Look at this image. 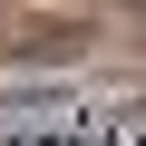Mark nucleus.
I'll list each match as a JSON object with an SVG mask.
<instances>
[{"mask_svg":"<svg viewBox=\"0 0 146 146\" xmlns=\"http://www.w3.org/2000/svg\"><path fill=\"white\" fill-rule=\"evenodd\" d=\"M0 146H49V136H0Z\"/></svg>","mask_w":146,"mask_h":146,"instance_id":"obj_1","label":"nucleus"}]
</instances>
